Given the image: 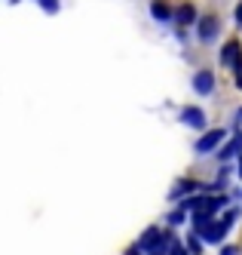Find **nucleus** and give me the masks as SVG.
Segmentation results:
<instances>
[{
	"label": "nucleus",
	"mask_w": 242,
	"mask_h": 255,
	"mask_svg": "<svg viewBox=\"0 0 242 255\" xmlns=\"http://www.w3.org/2000/svg\"><path fill=\"white\" fill-rule=\"evenodd\" d=\"M239 175H242V157H239Z\"/></svg>",
	"instance_id": "18"
},
{
	"label": "nucleus",
	"mask_w": 242,
	"mask_h": 255,
	"mask_svg": "<svg viewBox=\"0 0 242 255\" xmlns=\"http://www.w3.org/2000/svg\"><path fill=\"white\" fill-rule=\"evenodd\" d=\"M129 255H141V252H138V249H129Z\"/></svg>",
	"instance_id": "17"
},
{
	"label": "nucleus",
	"mask_w": 242,
	"mask_h": 255,
	"mask_svg": "<svg viewBox=\"0 0 242 255\" xmlns=\"http://www.w3.org/2000/svg\"><path fill=\"white\" fill-rule=\"evenodd\" d=\"M151 12H154L157 22H172V19H175V12H172V6L165 3V0H154V3H151Z\"/></svg>",
	"instance_id": "6"
},
{
	"label": "nucleus",
	"mask_w": 242,
	"mask_h": 255,
	"mask_svg": "<svg viewBox=\"0 0 242 255\" xmlns=\"http://www.w3.org/2000/svg\"><path fill=\"white\" fill-rule=\"evenodd\" d=\"M233 80H236V86L242 89V56L233 62Z\"/></svg>",
	"instance_id": "11"
},
{
	"label": "nucleus",
	"mask_w": 242,
	"mask_h": 255,
	"mask_svg": "<svg viewBox=\"0 0 242 255\" xmlns=\"http://www.w3.org/2000/svg\"><path fill=\"white\" fill-rule=\"evenodd\" d=\"M236 215H239V209H230V212H224V218H218V222H212V228L202 234V240L206 243H221L227 237V231H230V225L236 222Z\"/></svg>",
	"instance_id": "1"
},
{
	"label": "nucleus",
	"mask_w": 242,
	"mask_h": 255,
	"mask_svg": "<svg viewBox=\"0 0 242 255\" xmlns=\"http://www.w3.org/2000/svg\"><path fill=\"white\" fill-rule=\"evenodd\" d=\"M239 151H242V135H236L227 148H221V160H230V157H236Z\"/></svg>",
	"instance_id": "10"
},
{
	"label": "nucleus",
	"mask_w": 242,
	"mask_h": 255,
	"mask_svg": "<svg viewBox=\"0 0 242 255\" xmlns=\"http://www.w3.org/2000/svg\"><path fill=\"white\" fill-rule=\"evenodd\" d=\"M218 28H221V25H218L215 15H202V19H196V34H199L202 43H209L215 34H218Z\"/></svg>",
	"instance_id": "2"
},
{
	"label": "nucleus",
	"mask_w": 242,
	"mask_h": 255,
	"mask_svg": "<svg viewBox=\"0 0 242 255\" xmlns=\"http://www.w3.org/2000/svg\"><path fill=\"white\" fill-rule=\"evenodd\" d=\"M193 89H196L199 96H212V93H215V74H212V71H196Z\"/></svg>",
	"instance_id": "3"
},
{
	"label": "nucleus",
	"mask_w": 242,
	"mask_h": 255,
	"mask_svg": "<svg viewBox=\"0 0 242 255\" xmlns=\"http://www.w3.org/2000/svg\"><path fill=\"white\" fill-rule=\"evenodd\" d=\"M221 255H242L236 246H224V249H221Z\"/></svg>",
	"instance_id": "15"
},
{
	"label": "nucleus",
	"mask_w": 242,
	"mask_h": 255,
	"mask_svg": "<svg viewBox=\"0 0 242 255\" xmlns=\"http://www.w3.org/2000/svg\"><path fill=\"white\" fill-rule=\"evenodd\" d=\"M242 56V46H239V40H227L224 43V49H221V62H224V65H230L233 68V62Z\"/></svg>",
	"instance_id": "7"
},
{
	"label": "nucleus",
	"mask_w": 242,
	"mask_h": 255,
	"mask_svg": "<svg viewBox=\"0 0 242 255\" xmlns=\"http://www.w3.org/2000/svg\"><path fill=\"white\" fill-rule=\"evenodd\" d=\"M40 6H43L46 12H55V9H59V0H40Z\"/></svg>",
	"instance_id": "14"
},
{
	"label": "nucleus",
	"mask_w": 242,
	"mask_h": 255,
	"mask_svg": "<svg viewBox=\"0 0 242 255\" xmlns=\"http://www.w3.org/2000/svg\"><path fill=\"white\" fill-rule=\"evenodd\" d=\"M190 191H209V188H206V185H199V181L181 178L178 185H175V191H172V197H184V194H190Z\"/></svg>",
	"instance_id": "9"
},
{
	"label": "nucleus",
	"mask_w": 242,
	"mask_h": 255,
	"mask_svg": "<svg viewBox=\"0 0 242 255\" xmlns=\"http://www.w3.org/2000/svg\"><path fill=\"white\" fill-rule=\"evenodd\" d=\"M175 22L178 25H193L196 22V6L193 3H181L178 12H175Z\"/></svg>",
	"instance_id": "8"
},
{
	"label": "nucleus",
	"mask_w": 242,
	"mask_h": 255,
	"mask_svg": "<svg viewBox=\"0 0 242 255\" xmlns=\"http://www.w3.org/2000/svg\"><path fill=\"white\" fill-rule=\"evenodd\" d=\"M187 243H190V252H193V255L202 252V246H199V234H190V237H187Z\"/></svg>",
	"instance_id": "12"
},
{
	"label": "nucleus",
	"mask_w": 242,
	"mask_h": 255,
	"mask_svg": "<svg viewBox=\"0 0 242 255\" xmlns=\"http://www.w3.org/2000/svg\"><path fill=\"white\" fill-rule=\"evenodd\" d=\"M236 22H239V25H242V3H239V6H236Z\"/></svg>",
	"instance_id": "16"
},
{
	"label": "nucleus",
	"mask_w": 242,
	"mask_h": 255,
	"mask_svg": "<svg viewBox=\"0 0 242 255\" xmlns=\"http://www.w3.org/2000/svg\"><path fill=\"white\" fill-rule=\"evenodd\" d=\"M184 222V209H175L172 215H169V225H181Z\"/></svg>",
	"instance_id": "13"
},
{
	"label": "nucleus",
	"mask_w": 242,
	"mask_h": 255,
	"mask_svg": "<svg viewBox=\"0 0 242 255\" xmlns=\"http://www.w3.org/2000/svg\"><path fill=\"white\" fill-rule=\"evenodd\" d=\"M181 120L187 123V126H193V129H202V126H206V111H202V108H184L181 111Z\"/></svg>",
	"instance_id": "5"
},
{
	"label": "nucleus",
	"mask_w": 242,
	"mask_h": 255,
	"mask_svg": "<svg viewBox=\"0 0 242 255\" xmlns=\"http://www.w3.org/2000/svg\"><path fill=\"white\" fill-rule=\"evenodd\" d=\"M218 141H224V129H212V132H206V135L196 141V154H209V151H215Z\"/></svg>",
	"instance_id": "4"
}]
</instances>
